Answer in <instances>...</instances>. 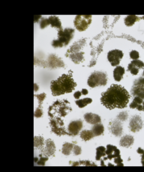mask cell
I'll use <instances>...</instances> for the list:
<instances>
[{"label":"cell","mask_w":144,"mask_h":172,"mask_svg":"<svg viewBox=\"0 0 144 172\" xmlns=\"http://www.w3.org/2000/svg\"><path fill=\"white\" fill-rule=\"evenodd\" d=\"M123 56V53L118 49H114L109 51L107 54V59L111 65L114 67L119 65L121 59Z\"/></svg>","instance_id":"ba28073f"},{"label":"cell","mask_w":144,"mask_h":172,"mask_svg":"<svg viewBox=\"0 0 144 172\" xmlns=\"http://www.w3.org/2000/svg\"><path fill=\"white\" fill-rule=\"evenodd\" d=\"M82 92L83 93V95H86L88 93V91L87 90H86V89H82Z\"/></svg>","instance_id":"8d00e7d4"},{"label":"cell","mask_w":144,"mask_h":172,"mask_svg":"<svg viewBox=\"0 0 144 172\" xmlns=\"http://www.w3.org/2000/svg\"><path fill=\"white\" fill-rule=\"evenodd\" d=\"M143 18L144 19V16H143Z\"/></svg>","instance_id":"ab89813d"},{"label":"cell","mask_w":144,"mask_h":172,"mask_svg":"<svg viewBox=\"0 0 144 172\" xmlns=\"http://www.w3.org/2000/svg\"><path fill=\"white\" fill-rule=\"evenodd\" d=\"M75 145L72 143L65 142L64 143L62 148V153L65 155H69L73 150V148Z\"/></svg>","instance_id":"603a6c76"},{"label":"cell","mask_w":144,"mask_h":172,"mask_svg":"<svg viewBox=\"0 0 144 172\" xmlns=\"http://www.w3.org/2000/svg\"><path fill=\"white\" fill-rule=\"evenodd\" d=\"M130 57L131 58L133 59V60H138L139 57V54L138 52V51H132L130 54Z\"/></svg>","instance_id":"4dcf8cb0"},{"label":"cell","mask_w":144,"mask_h":172,"mask_svg":"<svg viewBox=\"0 0 144 172\" xmlns=\"http://www.w3.org/2000/svg\"><path fill=\"white\" fill-rule=\"evenodd\" d=\"M118 118L121 121H125L127 118V114L125 113H122L118 115Z\"/></svg>","instance_id":"836d02e7"},{"label":"cell","mask_w":144,"mask_h":172,"mask_svg":"<svg viewBox=\"0 0 144 172\" xmlns=\"http://www.w3.org/2000/svg\"></svg>","instance_id":"60d3db41"},{"label":"cell","mask_w":144,"mask_h":172,"mask_svg":"<svg viewBox=\"0 0 144 172\" xmlns=\"http://www.w3.org/2000/svg\"><path fill=\"white\" fill-rule=\"evenodd\" d=\"M92 132L94 133L95 137L99 136L104 133V127L101 123H98L94 125L91 129Z\"/></svg>","instance_id":"7402d4cb"},{"label":"cell","mask_w":144,"mask_h":172,"mask_svg":"<svg viewBox=\"0 0 144 172\" xmlns=\"http://www.w3.org/2000/svg\"><path fill=\"white\" fill-rule=\"evenodd\" d=\"M56 150L55 145L54 141L50 139H49L45 141L44 148L42 150V155L46 157L53 156Z\"/></svg>","instance_id":"9c48e42d"},{"label":"cell","mask_w":144,"mask_h":172,"mask_svg":"<svg viewBox=\"0 0 144 172\" xmlns=\"http://www.w3.org/2000/svg\"><path fill=\"white\" fill-rule=\"evenodd\" d=\"M143 127V122L141 117L136 115L132 117L130 122L129 127L132 132L136 133L140 131Z\"/></svg>","instance_id":"30bf717a"},{"label":"cell","mask_w":144,"mask_h":172,"mask_svg":"<svg viewBox=\"0 0 144 172\" xmlns=\"http://www.w3.org/2000/svg\"><path fill=\"white\" fill-rule=\"evenodd\" d=\"M49 25L48 19L42 18L40 22V27L41 29H44Z\"/></svg>","instance_id":"f546056e"},{"label":"cell","mask_w":144,"mask_h":172,"mask_svg":"<svg viewBox=\"0 0 144 172\" xmlns=\"http://www.w3.org/2000/svg\"><path fill=\"white\" fill-rule=\"evenodd\" d=\"M43 115V112L42 110V109L37 108L36 110L34 112V117L36 118H40L42 117Z\"/></svg>","instance_id":"d6a6232c"},{"label":"cell","mask_w":144,"mask_h":172,"mask_svg":"<svg viewBox=\"0 0 144 172\" xmlns=\"http://www.w3.org/2000/svg\"><path fill=\"white\" fill-rule=\"evenodd\" d=\"M92 101V100L90 98H85L82 100H76L75 101V104L80 108H83L87 106V105L90 104L91 103Z\"/></svg>","instance_id":"484cf974"},{"label":"cell","mask_w":144,"mask_h":172,"mask_svg":"<svg viewBox=\"0 0 144 172\" xmlns=\"http://www.w3.org/2000/svg\"><path fill=\"white\" fill-rule=\"evenodd\" d=\"M130 96L125 88L120 85H113L107 91L102 93L101 102L110 110L115 108L123 109L128 104Z\"/></svg>","instance_id":"6da1fadb"},{"label":"cell","mask_w":144,"mask_h":172,"mask_svg":"<svg viewBox=\"0 0 144 172\" xmlns=\"http://www.w3.org/2000/svg\"><path fill=\"white\" fill-rule=\"evenodd\" d=\"M36 161H34V162L37 163L38 166H44L45 165L46 161L48 160V157H46L45 156H44L43 155H40V158L39 159L36 158Z\"/></svg>","instance_id":"f1b7e54d"},{"label":"cell","mask_w":144,"mask_h":172,"mask_svg":"<svg viewBox=\"0 0 144 172\" xmlns=\"http://www.w3.org/2000/svg\"><path fill=\"white\" fill-rule=\"evenodd\" d=\"M83 127V122L80 120L73 121L69 124L68 127V133L70 135L75 136L80 133Z\"/></svg>","instance_id":"8fae6325"},{"label":"cell","mask_w":144,"mask_h":172,"mask_svg":"<svg viewBox=\"0 0 144 172\" xmlns=\"http://www.w3.org/2000/svg\"><path fill=\"white\" fill-rule=\"evenodd\" d=\"M109 130L113 135L119 137L122 135L123 127L118 120H114L109 124Z\"/></svg>","instance_id":"4fadbf2b"},{"label":"cell","mask_w":144,"mask_h":172,"mask_svg":"<svg viewBox=\"0 0 144 172\" xmlns=\"http://www.w3.org/2000/svg\"><path fill=\"white\" fill-rule=\"evenodd\" d=\"M72 166H97L94 163L88 160H82L79 161L73 162L72 163Z\"/></svg>","instance_id":"83f0119b"},{"label":"cell","mask_w":144,"mask_h":172,"mask_svg":"<svg viewBox=\"0 0 144 172\" xmlns=\"http://www.w3.org/2000/svg\"><path fill=\"white\" fill-rule=\"evenodd\" d=\"M73 152L75 155H79L81 154L82 149L81 148H80L79 146L77 145H75L74 148H73Z\"/></svg>","instance_id":"1f68e13d"},{"label":"cell","mask_w":144,"mask_h":172,"mask_svg":"<svg viewBox=\"0 0 144 172\" xmlns=\"http://www.w3.org/2000/svg\"><path fill=\"white\" fill-rule=\"evenodd\" d=\"M107 149L104 146H99L96 148V160L99 161L100 160L102 157L107 155L106 154Z\"/></svg>","instance_id":"d4e9b609"},{"label":"cell","mask_w":144,"mask_h":172,"mask_svg":"<svg viewBox=\"0 0 144 172\" xmlns=\"http://www.w3.org/2000/svg\"><path fill=\"white\" fill-rule=\"evenodd\" d=\"M143 111H144V102L143 103Z\"/></svg>","instance_id":"f35d334b"},{"label":"cell","mask_w":144,"mask_h":172,"mask_svg":"<svg viewBox=\"0 0 144 172\" xmlns=\"http://www.w3.org/2000/svg\"><path fill=\"white\" fill-rule=\"evenodd\" d=\"M141 163L142 165L144 166V153L143 154H141Z\"/></svg>","instance_id":"74e56055"},{"label":"cell","mask_w":144,"mask_h":172,"mask_svg":"<svg viewBox=\"0 0 144 172\" xmlns=\"http://www.w3.org/2000/svg\"><path fill=\"white\" fill-rule=\"evenodd\" d=\"M85 120L89 124L95 125L101 123V118L99 115L93 113H86L84 115Z\"/></svg>","instance_id":"2e32d148"},{"label":"cell","mask_w":144,"mask_h":172,"mask_svg":"<svg viewBox=\"0 0 144 172\" xmlns=\"http://www.w3.org/2000/svg\"><path fill=\"white\" fill-rule=\"evenodd\" d=\"M134 143V138L130 135H125L122 137L120 141V145L124 148H130Z\"/></svg>","instance_id":"e0dca14e"},{"label":"cell","mask_w":144,"mask_h":172,"mask_svg":"<svg viewBox=\"0 0 144 172\" xmlns=\"http://www.w3.org/2000/svg\"><path fill=\"white\" fill-rule=\"evenodd\" d=\"M50 124L52 131L57 135L61 136L68 135H70L69 133L66 131L64 126L63 120L60 118L54 117L51 118Z\"/></svg>","instance_id":"8992f818"},{"label":"cell","mask_w":144,"mask_h":172,"mask_svg":"<svg viewBox=\"0 0 144 172\" xmlns=\"http://www.w3.org/2000/svg\"><path fill=\"white\" fill-rule=\"evenodd\" d=\"M143 99L139 97H136L130 105L131 109H136L138 110L143 111Z\"/></svg>","instance_id":"ffe728a7"},{"label":"cell","mask_w":144,"mask_h":172,"mask_svg":"<svg viewBox=\"0 0 144 172\" xmlns=\"http://www.w3.org/2000/svg\"><path fill=\"white\" fill-rule=\"evenodd\" d=\"M137 152H138V153L139 154H143L144 153V150H143L142 148H139L138 149V150H137Z\"/></svg>","instance_id":"d590c367"},{"label":"cell","mask_w":144,"mask_h":172,"mask_svg":"<svg viewBox=\"0 0 144 172\" xmlns=\"http://www.w3.org/2000/svg\"><path fill=\"white\" fill-rule=\"evenodd\" d=\"M75 30L72 28H65L58 32V38L52 41V45L54 47H63L67 46L72 39Z\"/></svg>","instance_id":"277c9868"},{"label":"cell","mask_w":144,"mask_h":172,"mask_svg":"<svg viewBox=\"0 0 144 172\" xmlns=\"http://www.w3.org/2000/svg\"><path fill=\"white\" fill-rule=\"evenodd\" d=\"M139 20V18L136 15L127 16L125 19V23L127 26H132L135 24L136 22Z\"/></svg>","instance_id":"4316f807"},{"label":"cell","mask_w":144,"mask_h":172,"mask_svg":"<svg viewBox=\"0 0 144 172\" xmlns=\"http://www.w3.org/2000/svg\"><path fill=\"white\" fill-rule=\"evenodd\" d=\"M144 67V64L143 62L140 60H133L132 62L128 65V69L131 74L133 75H136L139 72V69L143 68Z\"/></svg>","instance_id":"9a60e30c"},{"label":"cell","mask_w":144,"mask_h":172,"mask_svg":"<svg viewBox=\"0 0 144 172\" xmlns=\"http://www.w3.org/2000/svg\"><path fill=\"white\" fill-rule=\"evenodd\" d=\"M107 158H105L104 160L107 159L112 160V159H116L120 156V152L118 148L115 146L112 145H108L107 146V151H106Z\"/></svg>","instance_id":"7c38bea8"},{"label":"cell","mask_w":144,"mask_h":172,"mask_svg":"<svg viewBox=\"0 0 144 172\" xmlns=\"http://www.w3.org/2000/svg\"><path fill=\"white\" fill-rule=\"evenodd\" d=\"M45 142L44 138L41 136H35L34 137V146L38 149H42L44 148Z\"/></svg>","instance_id":"cb8c5ba5"},{"label":"cell","mask_w":144,"mask_h":172,"mask_svg":"<svg viewBox=\"0 0 144 172\" xmlns=\"http://www.w3.org/2000/svg\"><path fill=\"white\" fill-rule=\"evenodd\" d=\"M107 82V75L101 72H95L89 77L88 85L91 88L98 86H105Z\"/></svg>","instance_id":"5b68a950"},{"label":"cell","mask_w":144,"mask_h":172,"mask_svg":"<svg viewBox=\"0 0 144 172\" xmlns=\"http://www.w3.org/2000/svg\"><path fill=\"white\" fill-rule=\"evenodd\" d=\"M80 136L82 139L85 141H88L91 140L94 137V133L91 130H83L81 132Z\"/></svg>","instance_id":"44dd1931"},{"label":"cell","mask_w":144,"mask_h":172,"mask_svg":"<svg viewBox=\"0 0 144 172\" xmlns=\"http://www.w3.org/2000/svg\"><path fill=\"white\" fill-rule=\"evenodd\" d=\"M48 20L49 25H51L52 27L57 28V29H59V31L63 29L62 23L58 17L56 16H51L48 18Z\"/></svg>","instance_id":"ac0fdd59"},{"label":"cell","mask_w":144,"mask_h":172,"mask_svg":"<svg viewBox=\"0 0 144 172\" xmlns=\"http://www.w3.org/2000/svg\"><path fill=\"white\" fill-rule=\"evenodd\" d=\"M83 95V93H82V91L81 92V91H77V92L75 93L74 97H75V99H78L81 96V95Z\"/></svg>","instance_id":"e575fe53"},{"label":"cell","mask_w":144,"mask_h":172,"mask_svg":"<svg viewBox=\"0 0 144 172\" xmlns=\"http://www.w3.org/2000/svg\"><path fill=\"white\" fill-rule=\"evenodd\" d=\"M125 70L123 67H120V66L116 67L113 72V75H114V80L117 82L120 81L123 78V75L125 74Z\"/></svg>","instance_id":"d6986e66"},{"label":"cell","mask_w":144,"mask_h":172,"mask_svg":"<svg viewBox=\"0 0 144 172\" xmlns=\"http://www.w3.org/2000/svg\"><path fill=\"white\" fill-rule=\"evenodd\" d=\"M91 15H77L74 21V24L78 31H85L91 23Z\"/></svg>","instance_id":"52a82bcc"},{"label":"cell","mask_w":144,"mask_h":172,"mask_svg":"<svg viewBox=\"0 0 144 172\" xmlns=\"http://www.w3.org/2000/svg\"><path fill=\"white\" fill-rule=\"evenodd\" d=\"M77 83L73 80L72 72L69 71L68 74H64L57 80L51 82V90L54 96H60L68 93L75 90Z\"/></svg>","instance_id":"7a4b0ae2"},{"label":"cell","mask_w":144,"mask_h":172,"mask_svg":"<svg viewBox=\"0 0 144 172\" xmlns=\"http://www.w3.org/2000/svg\"><path fill=\"white\" fill-rule=\"evenodd\" d=\"M133 93L140 98H144V80H138L133 89Z\"/></svg>","instance_id":"5bb4252c"},{"label":"cell","mask_w":144,"mask_h":172,"mask_svg":"<svg viewBox=\"0 0 144 172\" xmlns=\"http://www.w3.org/2000/svg\"><path fill=\"white\" fill-rule=\"evenodd\" d=\"M72 110L69 101L67 100H57L49 108V115L51 118L64 117Z\"/></svg>","instance_id":"3957f363"}]
</instances>
